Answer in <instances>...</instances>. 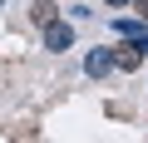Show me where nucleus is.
Segmentation results:
<instances>
[{
  "label": "nucleus",
  "mask_w": 148,
  "mask_h": 143,
  "mask_svg": "<svg viewBox=\"0 0 148 143\" xmlns=\"http://www.w3.org/2000/svg\"><path fill=\"white\" fill-rule=\"evenodd\" d=\"M69 44H74V30H69L64 20H49V25H45V49L59 54V49H69Z\"/></svg>",
  "instance_id": "f257e3e1"
},
{
  "label": "nucleus",
  "mask_w": 148,
  "mask_h": 143,
  "mask_svg": "<svg viewBox=\"0 0 148 143\" xmlns=\"http://www.w3.org/2000/svg\"><path fill=\"white\" fill-rule=\"evenodd\" d=\"M114 69V54L109 49H89V59H84V74H94V79H104Z\"/></svg>",
  "instance_id": "f03ea898"
},
{
  "label": "nucleus",
  "mask_w": 148,
  "mask_h": 143,
  "mask_svg": "<svg viewBox=\"0 0 148 143\" xmlns=\"http://www.w3.org/2000/svg\"><path fill=\"white\" fill-rule=\"evenodd\" d=\"M138 64H143V54H138V44L128 40V44H123V49L114 54V69H138Z\"/></svg>",
  "instance_id": "7ed1b4c3"
},
{
  "label": "nucleus",
  "mask_w": 148,
  "mask_h": 143,
  "mask_svg": "<svg viewBox=\"0 0 148 143\" xmlns=\"http://www.w3.org/2000/svg\"><path fill=\"white\" fill-rule=\"evenodd\" d=\"M35 20H40V25H49V20H59V5H49V0H40V5H35Z\"/></svg>",
  "instance_id": "20e7f679"
},
{
  "label": "nucleus",
  "mask_w": 148,
  "mask_h": 143,
  "mask_svg": "<svg viewBox=\"0 0 148 143\" xmlns=\"http://www.w3.org/2000/svg\"><path fill=\"white\" fill-rule=\"evenodd\" d=\"M114 30L128 35V40H138V35H143V20H114Z\"/></svg>",
  "instance_id": "39448f33"
},
{
  "label": "nucleus",
  "mask_w": 148,
  "mask_h": 143,
  "mask_svg": "<svg viewBox=\"0 0 148 143\" xmlns=\"http://www.w3.org/2000/svg\"><path fill=\"white\" fill-rule=\"evenodd\" d=\"M133 5H138V15H143V20H148V0H133Z\"/></svg>",
  "instance_id": "423d86ee"
},
{
  "label": "nucleus",
  "mask_w": 148,
  "mask_h": 143,
  "mask_svg": "<svg viewBox=\"0 0 148 143\" xmlns=\"http://www.w3.org/2000/svg\"><path fill=\"white\" fill-rule=\"evenodd\" d=\"M104 5H133V0H104Z\"/></svg>",
  "instance_id": "0eeeda50"
},
{
  "label": "nucleus",
  "mask_w": 148,
  "mask_h": 143,
  "mask_svg": "<svg viewBox=\"0 0 148 143\" xmlns=\"http://www.w3.org/2000/svg\"><path fill=\"white\" fill-rule=\"evenodd\" d=\"M0 5H5V0H0Z\"/></svg>",
  "instance_id": "6e6552de"
}]
</instances>
